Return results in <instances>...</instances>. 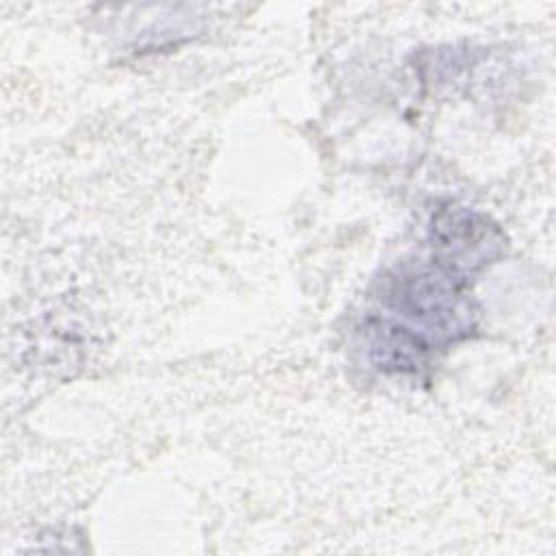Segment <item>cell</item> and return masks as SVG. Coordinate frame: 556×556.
Returning a JSON list of instances; mask_svg holds the SVG:
<instances>
[{"label": "cell", "instance_id": "1", "mask_svg": "<svg viewBox=\"0 0 556 556\" xmlns=\"http://www.w3.org/2000/svg\"><path fill=\"white\" fill-rule=\"evenodd\" d=\"M393 321L424 339L430 348H445L469 337L478 324V306L458 280L437 265L400 267L389 271L378 291Z\"/></svg>", "mask_w": 556, "mask_h": 556}, {"label": "cell", "instance_id": "2", "mask_svg": "<svg viewBox=\"0 0 556 556\" xmlns=\"http://www.w3.org/2000/svg\"><path fill=\"white\" fill-rule=\"evenodd\" d=\"M428 230L432 265L458 280L495 263L506 250V239L497 224L456 202L439 204Z\"/></svg>", "mask_w": 556, "mask_h": 556}, {"label": "cell", "instance_id": "3", "mask_svg": "<svg viewBox=\"0 0 556 556\" xmlns=\"http://www.w3.org/2000/svg\"><path fill=\"white\" fill-rule=\"evenodd\" d=\"M363 350L387 374H417L428 365L430 345L391 317H369L361 330Z\"/></svg>", "mask_w": 556, "mask_h": 556}]
</instances>
